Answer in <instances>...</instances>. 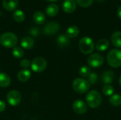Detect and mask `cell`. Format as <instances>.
Wrapping results in <instances>:
<instances>
[{
    "label": "cell",
    "instance_id": "obj_29",
    "mask_svg": "<svg viewBox=\"0 0 121 120\" xmlns=\"http://www.w3.org/2000/svg\"><path fill=\"white\" fill-rule=\"evenodd\" d=\"M77 3L82 7H88L92 4L94 0H76Z\"/></svg>",
    "mask_w": 121,
    "mask_h": 120
},
{
    "label": "cell",
    "instance_id": "obj_26",
    "mask_svg": "<svg viewBox=\"0 0 121 120\" xmlns=\"http://www.w3.org/2000/svg\"><path fill=\"white\" fill-rule=\"evenodd\" d=\"M102 93L104 95L107 97H111L112 95H113L114 88L111 85H105L102 88Z\"/></svg>",
    "mask_w": 121,
    "mask_h": 120
},
{
    "label": "cell",
    "instance_id": "obj_18",
    "mask_svg": "<svg viewBox=\"0 0 121 120\" xmlns=\"http://www.w3.org/2000/svg\"><path fill=\"white\" fill-rule=\"evenodd\" d=\"M45 12L46 14L48 15L50 17H54L55 16L58 12H59V7L57 4H49L46 8H45Z\"/></svg>",
    "mask_w": 121,
    "mask_h": 120
},
{
    "label": "cell",
    "instance_id": "obj_2",
    "mask_svg": "<svg viewBox=\"0 0 121 120\" xmlns=\"http://www.w3.org/2000/svg\"><path fill=\"white\" fill-rule=\"evenodd\" d=\"M18 42V37L11 32H6L0 36V45L6 48H13L16 46Z\"/></svg>",
    "mask_w": 121,
    "mask_h": 120
},
{
    "label": "cell",
    "instance_id": "obj_37",
    "mask_svg": "<svg viewBox=\"0 0 121 120\" xmlns=\"http://www.w3.org/2000/svg\"></svg>",
    "mask_w": 121,
    "mask_h": 120
},
{
    "label": "cell",
    "instance_id": "obj_33",
    "mask_svg": "<svg viewBox=\"0 0 121 120\" xmlns=\"http://www.w3.org/2000/svg\"><path fill=\"white\" fill-rule=\"evenodd\" d=\"M117 15H118V18L121 20V5L118 7V8L117 10Z\"/></svg>",
    "mask_w": 121,
    "mask_h": 120
},
{
    "label": "cell",
    "instance_id": "obj_21",
    "mask_svg": "<svg viewBox=\"0 0 121 120\" xmlns=\"http://www.w3.org/2000/svg\"><path fill=\"white\" fill-rule=\"evenodd\" d=\"M33 19L34 21V22L37 24H43L45 23V15L44 13H43L42 11H36L35 13H34L33 16Z\"/></svg>",
    "mask_w": 121,
    "mask_h": 120
},
{
    "label": "cell",
    "instance_id": "obj_32",
    "mask_svg": "<svg viewBox=\"0 0 121 120\" xmlns=\"http://www.w3.org/2000/svg\"><path fill=\"white\" fill-rule=\"evenodd\" d=\"M6 110V103L4 100H0V112H3Z\"/></svg>",
    "mask_w": 121,
    "mask_h": 120
},
{
    "label": "cell",
    "instance_id": "obj_9",
    "mask_svg": "<svg viewBox=\"0 0 121 120\" xmlns=\"http://www.w3.org/2000/svg\"><path fill=\"white\" fill-rule=\"evenodd\" d=\"M86 103L82 100H76L72 104V109L74 112L79 115H84L87 111Z\"/></svg>",
    "mask_w": 121,
    "mask_h": 120
},
{
    "label": "cell",
    "instance_id": "obj_23",
    "mask_svg": "<svg viewBox=\"0 0 121 120\" xmlns=\"http://www.w3.org/2000/svg\"><path fill=\"white\" fill-rule=\"evenodd\" d=\"M109 103L113 106L119 107L121 105V95L113 94L109 98Z\"/></svg>",
    "mask_w": 121,
    "mask_h": 120
},
{
    "label": "cell",
    "instance_id": "obj_22",
    "mask_svg": "<svg viewBox=\"0 0 121 120\" xmlns=\"http://www.w3.org/2000/svg\"><path fill=\"white\" fill-rule=\"evenodd\" d=\"M57 44L60 47H65L69 45V38L64 34H62L58 36L57 40Z\"/></svg>",
    "mask_w": 121,
    "mask_h": 120
},
{
    "label": "cell",
    "instance_id": "obj_31",
    "mask_svg": "<svg viewBox=\"0 0 121 120\" xmlns=\"http://www.w3.org/2000/svg\"><path fill=\"white\" fill-rule=\"evenodd\" d=\"M30 33L33 35V36H38V34H39V30H38V28H33L30 31Z\"/></svg>",
    "mask_w": 121,
    "mask_h": 120
},
{
    "label": "cell",
    "instance_id": "obj_6",
    "mask_svg": "<svg viewBox=\"0 0 121 120\" xmlns=\"http://www.w3.org/2000/svg\"><path fill=\"white\" fill-rule=\"evenodd\" d=\"M104 58L99 53H93L87 59V63L89 67L97 69L104 64Z\"/></svg>",
    "mask_w": 121,
    "mask_h": 120
},
{
    "label": "cell",
    "instance_id": "obj_11",
    "mask_svg": "<svg viewBox=\"0 0 121 120\" xmlns=\"http://www.w3.org/2000/svg\"><path fill=\"white\" fill-rule=\"evenodd\" d=\"M114 79L115 73L112 70H106L102 73L101 76V81L106 85H111V83L113 82Z\"/></svg>",
    "mask_w": 121,
    "mask_h": 120
},
{
    "label": "cell",
    "instance_id": "obj_28",
    "mask_svg": "<svg viewBox=\"0 0 121 120\" xmlns=\"http://www.w3.org/2000/svg\"><path fill=\"white\" fill-rule=\"evenodd\" d=\"M90 85L96 84L98 81V75L95 72H91V74L88 76V80Z\"/></svg>",
    "mask_w": 121,
    "mask_h": 120
},
{
    "label": "cell",
    "instance_id": "obj_13",
    "mask_svg": "<svg viewBox=\"0 0 121 120\" xmlns=\"http://www.w3.org/2000/svg\"><path fill=\"white\" fill-rule=\"evenodd\" d=\"M2 4L6 10L12 11L16 9L18 4V0H3Z\"/></svg>",
    "mask_w": 121,
    "mask_h": 120
},
{
    "label": "cell",
    "instance_id": "obj_5",
    "mask_svg": "<svg viewBox=\"0 0 121 120\" xmlns=\"http://www.w3.org/2000/svg\"><path fill=\"white\" fill-rule=\"evenodd\" d=\"M90 86L91 85L89 81L83 78H77L72 82V88L79 94L86 93L89 90Z\"/></svg>",
    "mask_w": 121,
    "mask_h": 120
},
{
    "label": "cell",
    "instance_id": "obj_24",
    "mask_svg": "<svg viewBox=\"0 0 121 120\" xmlns=\"http://www.w3.org/2000/svg\"><path fill=\"white\" fill-rule=\"evenodd\" d=\"M13 18L18 23L23 22L25 20V13L21 10H15L13 13Z\"/></svg>",
    "mask_w": 121,
    "mask_h": 120
},
{
    "label": "cell",
    "instance_id": "obj_34",
    "mask_svg": "<svg viewBox=\"0 0 121 120\" xmlns=\"http://www.w3.org/2000/svg\"><path fill=\"white\" fill-rule=\"evenodd\" d=\"M119 84H120V86H121V76H120V78H119Z\"/></svg>",
    "mask_w": 121,
    "mask_h": 120
},
{
    "label": "cell",
    "instance_id": "obj_7",
    "mask_svg": "<svg viewBox=\"0 0 121 120\" xmlns=\"http://www.w3.org/2000/svg\"><path fill=\"white\" fill-rule=\"evenodd\" d=\"M30 67L34 72H43L47 68V61L43 57H36L31 62Z\"/></svg>",
    "mask_w": 121,
    "mask_h": 120
},
{
    "label": "cell",
    "instance_id": "obj_12",
    "mask_svg": "<svg viewBox=\"0 0 121 120\" xmlns=\"http://www.w3.org/2000/svg\"><path fill=\"white\" fill-rule=\"evenodd\" d=\"M77 8V4L74 0H65L62 4V9L65 12L70 13Z\"/></svg>",
    "mask_w": 121,
    "mask_h": 120
},
{
    "label": "cell",
    "instance_id": "obj_3",
    "mask_svg": "<svg viewBox=\"0 0 121 120\" xmlns=\"http://www.w3.org/2000/svg\"><path fill=\"white\" fill-rule=\"evenodd\" d=\"M94 42L89 37H83L79 42V49L80 52L84 54H91L94 50Z\"/></svg>",
    "mask_w": 121,
    "mask_h": 120
},
{
    "label": "cell",
    "instance_id": "obj_27",
    "mask_svg": "<svg viewBox=\"0 0 121 120\" xmlns=\"http://www.w3.org/2000/svg\"><path fill=\"white\" fill-rule=\"evenodd\" d=\"M90 74H91V69L89 66H83L79 70V74L83 79L88 77Z\"/></svg>",
    "mask_w": 121,
    "mask_h": 120
},
{
    "label": "cell",
    "instance_id": "obj_1",
    "mask_svg": "<svg viewBox=\"0 0 121 120\" xmlns=\"http://www.w3.org/2000/svg\"><path fill=\"white\" fill-rule=\"evenodd\" d=\"M102 103V97L100 93L96 90L89 91L86 96V103L93 109L99 108Z\"/></svg>",
    "mask_w": 121,
    "mask_h": 120
},
{
    "label": "cell",
    "instance_id": "obj_35",
    "mask_svg": "<svg viewBox=\"0 0 121 120\" xmlns=\"http://www.w3.org/2000/svg\"><path fill=\"white\" fill-rule=\"evenodd\" d=\"M46 1H56L57 0H46Z\"/></svg>",
    "mask_w": 121,
    "mask_h": 120
},
{
    "label": "cell",
    "instance_id": "obj_36",
    "mask_svg": "<svg viewBox=\"0 0 121 120\" xmlns=\"http://www.w3.org/2000/svg\"><path fill=\"white\" fill-rule=\"evenodd\" d=\"M97 1H105V0H97Z\"/></svg>",
    "mask_w": 121,
    "mask_h": 120
},
{
    "label": "cell",
    "instance_id": "obj_4",
    "mask_svg": "<svg viewBox=\"0 0 121 120\" xmlns=\"http://www.w3.org/2000/svg\"><path fill=\"white\" fill-rule=\"evenodd\" d=\"M107 62L113 68L121 66V50L118 49L111 50L107 54Z\"/></svg>",
    "mask_w": 121,
    "mask_h": 120
},
{
    "label": "cell",
    "instance_id": "obj_15",
    "mask_svg": "<svg viewBox=\"0 0 121 120\" xmlns=\"http://www.w3.org/2000/svg\"><path fill=\"white\" fill-rule=\"evenodd\" d=\"M110 46V42L107 39H101L98 40L96 45V48L99 52L106 51Z\"/></svg>",
    "mask_w": 121,
    "mask_h": 120
},
{
    "label": "cell",
    "instance_id": "obj_8",
    "mask_svg": "<svg viewBox=\"0 0 121 120\" xmlns=\"http://www.w3.org/2000/svg\"><path fill=\"white\" fill-rule=\"evenodd\" d=\"M6 101L10 105L16 106L21 102V95L16 90L11 91L6 95Z\"/></svg>",
    "mask_w": 121,
    "mask_h": 120
},
{
    "label": "cell",
    "instance_id": "obj_19",
    "mask_svg": "<svg viewBox=\"0 0 121 120\" xmlns=\"http://www.w3.org/2000/svg\"><path fill=\"white\" fill-rule=\"evenodd\" d=\"M79 33V29L76 25H71L69 26L66 31V35L69 38H74L78 36Z\"/></svg>",
    "mask_w": 121,
    "mask_h": 120
},
{
    "label": "cell",
    "instance_id": "obj_17",
    "mask_svg": "<svg viewBox=\"0 0 121 120\" xmlns=\"http://www.w3.org/2000/svg\"><path fill=\"white\" fill-rule=\"evenodd\" d=\"M111 40L114 47L121 48V31H116L113 33L111 35Z\"/></svg>",
    "mask_w": 121,
    "mask_h": 120
},
{
    "label": "cell",
    "instance_id": "obj_16",
    "mask_svg": "<svg viewBox=\"0 0 121 120\" xmlns=\"http://www.w3.org/2000/svg\"><path fill=\"white\" fill-rule=\"evenodd\" d=\"M31 74L28 69H22L18 71L17 74V79L21 82H26L30 78Z\"/></svg>",
    "mask_w": 121,
    "mask_h": 120
},
{
    "label": "cell",
    "instance_id": "obj_30",
    "mask_svg": "<svg viewBox=\"0 0 121 120\" xmlns=\"http://www.w3.org/2000/svg\"><path fill=\"white\" fill-rule=\"evenodd\" d=\"M30 62L27 59H22L20 62V65L21 67L24 68L25 69H26L27 68H28L30 66Z\"/></svg>",
    "mask_w": 121,
    "mask_h": 120
},
{
    "label": "cell",
    "instance_id": "obj_10",
    "mask_svg": "<svg viewBox=\"0 0 121 120\" xmlns=\"http://www.w3.org/2000/svg\"><path fill=\"white\" fill-rule=\"evenodd\" d=\"M60 29V24L56 21H52L45 25L43 28V34L46 35H52L58 32Z\"/></svg>",
    "mask_w": 121,
    "mask_h": 120
},
{
    "label": "cell",
    "instance_id": "obj_14",
    "mask_svg": "<svg viewBox=\"0 0 121 120\" xmlns=\"http://www.w3.org/2000/svg\"><path fill=\"white\" fill-rule=\"evenodd\" d=\"M34 40L32 37L26 36L21 39V46L22 48L25 50H30L34 46Z\"/></svg>",
    "mask_w": 121,
    "mask_h": 120
},
{
    "label": "cell",
    "instance_id": "obj_25",
    "mask_svg": "<svg viewBox=\"0 0 121 120\" xmlns=\"http://www.w3.org/2000/svg\"><path fill=\"white\" fill-rule=\"evenodd\" d=\"M12 54L13 56L16 58V59H20V58H22L24 55V51L20 47H15L13 48V50H12Z\"/></svg>",
    "mask_w": 121,
    "mask_h": 120
},
{
    "label": "cell",
    "instance_id": "obj_20",
    "mask_svg": "<svg viewBox=\"0 0 121 120\" xmlns=\"http://www.w3.org/2000/svg\"><path fill=\"white\" fill-rule=\"evenodd\" d=\"M11 83V78L6 73H0V87L6 88Z\"/></svg>",
    "mask_w": 121,
    "mask_h": 120
}]
</instances>
